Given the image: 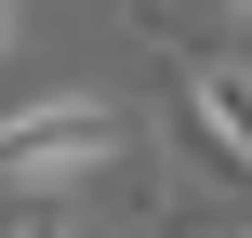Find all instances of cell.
<instances>
[{"label": "cell", "mask_w": 252, "mask_h": 238, "mask_svg": "<svg viewBox=\"0 0 252 238\" xmlns=\"http://www.w3.org/2000/svg\"><path fill=\"white\" fill-rule=\"evenodd\" d=\"M120 159H133L120 93H40V106L0 119V185H13L27 212H53L66 185H93V172H120Z\"/></svg>", "instance_id": "1"}, {"label": "cell", "mask_w": 252, "mask_h": 238, "mask_svg": "<svg viewBox=\"0 0 252 238\" xmlns=\"http://www.w3.org/2000/svg\"><path fill=\"white\" fill-rule=\"evenodd\" d=\"M173 66H199V53H226V26H252V0H120Z\"/></svg>", "instance_id": "3"}, {"label": "cell", "mask_w": 252, "mask_h": 238, "mask_svg": "<svg viewBox=\"0 0 252 238\" xmlns=\"http://www.w3.org/2000/svg\"><path fill=\"white\" fill-rule=\"evenodd\" d=\"M0 53H13V0H0Z\"/></svg>", "instance_id": "6"}, {"label": "cell", "mask_w": 252, "mask_h": 238, "mask_svg": "<svg viewBox=\"0 0 252 238\" xmlns=\"http://www.w3.org/2000/svg\"><path fill=\"white\" fill-rule=\"evenodd\" d=\"M173 146L226 185L252 212V66L239 53H199V66H173Z\"/></svg>", "instance_id": "2"}, {"label": "cell", "mask_w": 252, "mask_h": 238, "mask_svg": "<svg viewBox=\"0 0 252 238\" xmlns=\"http://www.w3.org/2000/svg\"><path fill=\"white\" fill-rule=\"evenodd\" d=\"M13 238H80V225H66V212H13Z\"/></svg>", "instance_id": "5"}, {"label": "cell", "mask_w": 252, "mask_h": 238, "mask_svg": "<svg viewBox=\"0 0 252 238\" xmlns=\"http://www.w3.org/2000/svg\"><path fill=\"white\" fill-rule=\"evenodd\" d=\"M146 212H159V238H252V212H186L173 185H146Z\"/></svg>", "instance_id": "4"}]
</instances>
